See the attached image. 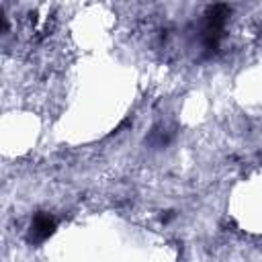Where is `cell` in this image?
<instances>
[{
  "instance_id": "cell-1",
  "label": "cell",
  "mask_w": 262,
  "mask_h": 262,
  "mask_svg": "<svg viewBox=\"0 0 262 262\" xmlns=\"http://www.w3.org/2000/svg\"><path fill=\"white\" fill-rule=\"evenodd\" d=\"M53 229H55V219H53V215H49V213H39V215H35V219H33V223H31V239L41 242V239L49 237V235L53 233Z\"/></svg>"
}]
</instances>
